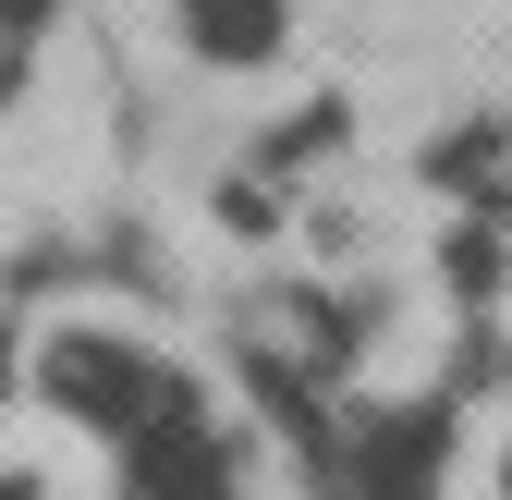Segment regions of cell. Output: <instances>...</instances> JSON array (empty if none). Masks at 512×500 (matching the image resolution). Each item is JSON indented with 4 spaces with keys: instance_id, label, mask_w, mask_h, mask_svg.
<instances>
[{
    "instance_id": "cell-2",
    "label": "cell",
    "mask_w": 512,
    "mask_h": 500,
    "mask_svg": "<svg viewBox=\"0 0 512 500\" xmlns=\"http://www.w3.org/2000/svg\"><path fill=\"white\" fill-rule=\"evenodd\" d=\"M37 13H49V0H0V37H25V25H37Z\"/></svg>"
},
{
    "instance_id": "cell-3",
    "label": "cell",
    "mask_w": 512,
    "mask_h": 500,
    "mask_svg": "<svg viewBox=\"0 0 512 500\" xmlns=\"http://www.w3.org/2000/svg\"><path fill=\"white\" fill-rule=\"evenodd\" d=\"M500 488H512V464H500Z\"/></svg>"
},
{
    "instance_id": "cell-1",
    "label": "cell",
    "mask_w": 512,
    "mask_h": 500,
    "mask_svg": "<svg viewBox=\"0 0 512 500\" xmlns=\"http://www.w3.org/2000/svg\"><path fill=\"white\" fill-rule=\"evenodd\" d=\"M293 25V0H183V37H196V61H269Z\"/></svg>"
}]
</instances>
